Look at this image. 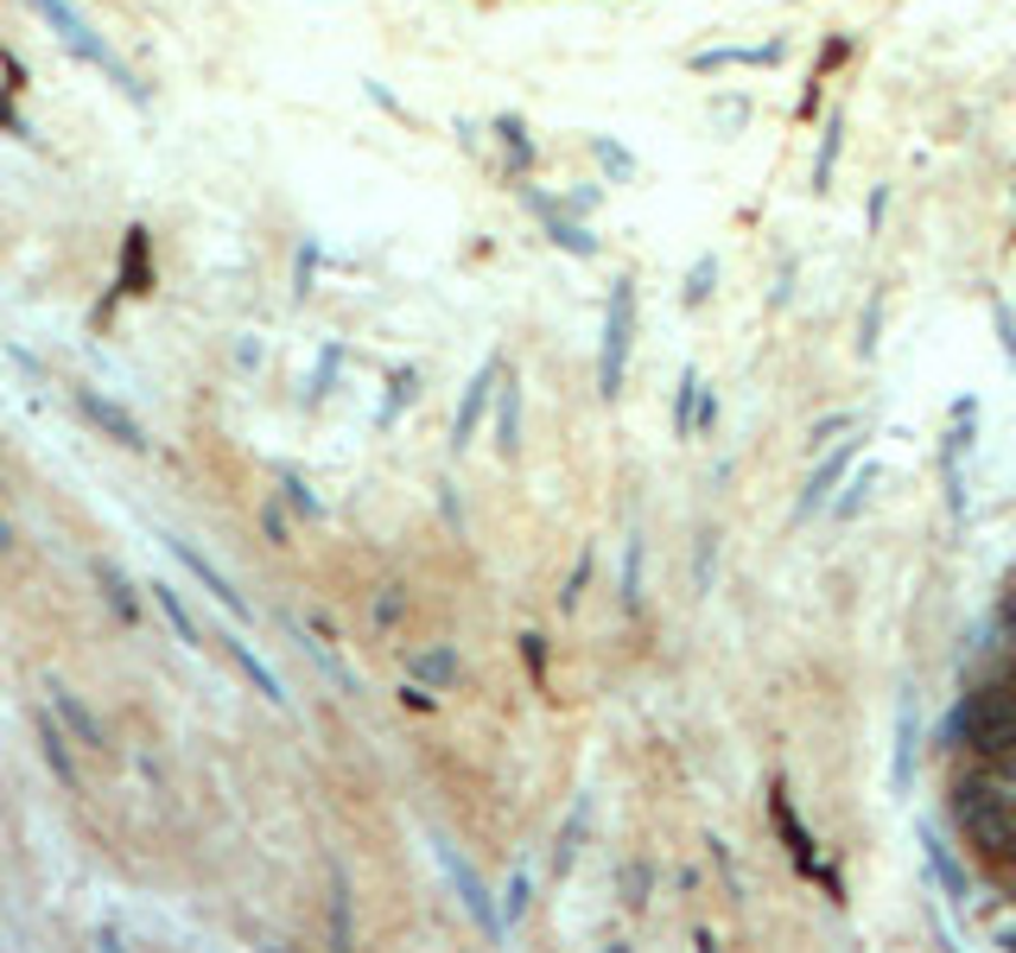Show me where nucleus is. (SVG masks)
Returning a JSON list of instances; mask_svg holds the SVG:
<instances>
[{
  "mask_svg": "<svg viewBox=\"0 0 1016 953\" xmlns=\"http://www.w3.org/2000/svg\"><path fill=\"white\" fill-rule=\"evenodd\" d=\"M629 337H635V299H629V286H616V299H610V325H604V357H597V394H604V401L623 394Z\"/></svg>",
  "mask_w": 1016,
  "mask_h": 953,
  "instance_id": "nucleus-1",
  "label": "nucleus"
},
{
  "mask_svg": "<svg viewBox=\"0 0 1016 953\" xmlns=\"http://www.w3.org/2000/svg\"><path fill=\"white\" fill-rule=\"evenodd\" d=\"M25 7H32L39 20H51V27H57V39H71V45H76L83 57H89V64H102V71H108L115 83H127V71L115 64V52H108V45H102L96 32H89V20L76 13L71 0H25ZM127 89H134V83H127ZM134 96H140V89H134Z\"/></svg>",
  "mask_w": 1016,
  "mask_h": 953,
  "instance_id": "nucleus-2",
  "label": "nucleus"
},
{
  "mask_svg": "<svg viewBox=\"0 0 1016 953\" xmlns=\"http://www.w3.org/2000/svg\"><path fill=\"white\" fill-rule=\"evenodd\" d=\"M851 458H858V438H845V445H838L833 458H826V464H819V470H813V477H807V490H801V502H794V516L807 521L813 509H819V502L833 496V484H838V477H845V464H851Z\"/></svg>",
  "mask_w": 1016,
  "mask_h": 953,
  "instance_id": "nucleus-3",
  "label": "nucleus"
},
{
  "mask_svg": "<svg viewBox=\"0 0 1016 953\" xmlns=\"http://www.w3.org/2000/svg\"><path fill=\"white\" fill-rule=\"evenodd\" d=\"M172 553H178V560H184V572H191V579H198L203 592L216 597V604H229L235 617H248V604H242V592H235V585H229L223 572L210 566V560H203V553H191V547H184V541H172Z\"/></svg>",
  "mask_w": 1016,
  "mask_h": 953,
  "instance_id": "nucleus-4",
  "label": "nucleus"
},
{
  "mask_svg": "<svg viewBox=\"0 0 1016 953\" xmlns=\"http://www.w3.org/2000/svg\"><path fill=\"white\" fill-rule=\"evenodd\" d=\"M502 382V362H489L477 382H470V394H464V407H457V426H452V445H470V433H477V420L483 407H489V388Z\"/></svg>",
  "mask_w": 1016,
  "mask_h": 953,
  "instance_id": "nucleus-5",
  "label": "nucleus"
},
{
  "mask_svg": "<svg viewBox=\"0 0 1016 953\" xmlns=\"http://www.w3.org/2000/svg\"><path fill=\"white\" fill-rule=\"evenodd\" d=\"M775 820H782V839H787V851H794V865H801V871H807V877H819V883L833 890V871H826V865L813 858V839H807V826H801V820H794V814H787V801H782V795H775Z\"/></svg>",
  "mask_w": 1016,
  "mask_h": 953,
  "instance_id": "nucleus-6",
  "label": "nucleus"
},
{
  "mask_svg": "<svg viewBox=\"0 0 1016 953\" xmlns=\"http://www.w3.org/2000/svg\"><path fill=\"white\" fill-rule=\"evenodd\" d=\"M216 643H223V655H229V661H235V668H242V674H248L254 687H261V693L274 699V706H279V699H286V687H279V674L267 668V661H254V648L242 643V636H216Z\"/></svg>",
  "mask_w": 1016,
  "mask_h": 953,
  "instance_id": "nucleus-7",
  "label": "nucleus"
},
{
  "mask_svg": "<svg viewBox=\"0 0 1016 953\" xmlns=\"http://www.w3.org/2000/svg\"><path fill=\"white\" fill-rule=\"evenodd\" d=\"M57 719H64V724L76 731V744L108 750V731H102V724H96V712H89V706H83V699H76L71 687H57Z\"/></svg>",
  "mask_w": 1016,
  "mask_h": 953,
  "instance_id": "nucleus-8",
  "label": "nucleus"
},
{
  "mask_svg": "<svg viewBox=\"0 0 1016 953\" xmlns=\"http://www.w3.org/2000/svg\"><path fill=\"white\" fill-rule=\"evenodd\" d=\"M76 401H83V413H89V420H96L102 433H115L121 438V445H134V452H140V445H147V433H140V426H134V420H127L121 407H108V401H96V394H89V388H83V394H76Z\"/></svg>",
  "mask_w": 1016,
  "mask_h": 953,
  "instance_id": "nucleus-9",
  "label": "nucleus"
},
{
  "mask_svg": "<svg viewBox=\"0 0 1016 953\" xmlns=\"http://www.w3.org/2000/svg\"><path fill=\"white\" fill-rule=\"evenodd\" d=\"M496 445H502L508 458H515V445H521V388L515 382L502 388V407H496Z\"/></svg>",
  "mask_w": 1016,
  "mask_h": 953,
  "instance_id": "nucleus-10",
  "label": "nucleus"
},
{
  "mask_svg": "<svg viewBox=\"0 0 1016 953\" xmlns=\"http://www.w3.org/2000/svg\"><path fill=\"white\" fill-rule=\"evenodd\" d=\"M96 579H102V592H108V604L121 611V623L140 617V604H134V585H127V572L121 566H108V560H96Z\"/></svg>",
  "mask_w": 1016,
  "mask_h": 953,
  "instance_id": "nucleus-11",
  "label": "nucleus"
},
{
  "mask_svg": "<svg viewBox=\"0 0 1016 953\" xmlns=\"http://www.w3.org/2000/svg\"><path fill=\"white\" fill-rule=\"evenodd\" d=\"M152 597H159V611L172 617V629H178V643H198V623H191V611H184V597L172 592V585H152Z\"/></svg>",
  "mask_w": 1016,
  "mask_h": 953,
  "instance_id": "nucleus-12",
  "label": "nucleus"
},
{
  "mask_svg": "<svg viewBox=\"0 0 1016 953\" xmlns=\"http://www.w3.org/2000/svg\"><path fill=\"white\" fill-rule=\"evenodd\" d=\"M39 738H45V756H51V770H57V775H64V782H71V788H76V795H83V775H76V763H71V756H64V738H57V724L45 719V724H39Z\"/></svg>",
  "mask_w": 1016,
  "mask_h": 953,
  "instance_id": "nucleus-13",
  "label": "nucleus"
},
{
  "mask_svg": "<svg viewBox=\"0 0 1016 953\" xmlns=\"http://www.w3.org/2000/svg\"><path fill=\"white\" fill-rule=\"evenodd\" d=\"M413 674H420V680H452L457 655H452V648H426V655H413Z\"/></svg>",
  "mask_w": 1016,
  "mask_h": 953,
  "instance_id": "nucleus-14",
  "label": "nucleus"
},
{
  "mask_svg": "<svg viewBox=\"0 0 1016 953\" xmlns=\"http://www.w3.org/2000/svg\"><path fill=\"white\" fill-rule=\"evenodd\" d=\"M928 858H934V877L946 883V897H953V902H965V871H960V865H953V858H946V851H940L934 839H928Z\"/></svg>",
  "mask_w": 1016,
  "mask_h": 953,
  "instance_id": "nucleus-15",
  "label": "nucleus"
},
{
  "mask_svg": "<svg viewBox=\"0 0 1016 953\" xmlns=\"http://www.w3.org/2000/svg\"><path fill=\"white\" fill-rule=\"evenodd\" d=\"M635 585H642V534H635L629 553H623V604H635V597H642Z\"/></svg>",
  "mask_w": 1016,
  "mask_h": 953,
  "instance_id": "nucleus-16",
  "label": "nucleus"
},
{
  "mask_svg": "<svg viewBox=\"0 0 1016 953\" xmlns=\"http://www.w3.org/2000/svg\"><path fill=\"white\" fill-rule=\"evenodd\" d=\"M870 484H877V470H858L851 496H838V516H858V509H864V496H870Z\"/></svg>",
  "mask_w": 1016,
  "mask_h": 953,
  "instance_id": "nucleus-17",
  "label": "nucleus"
},
{
  "mask_svg": "<svg viewBox=\"0 0 1016 953\" xmlns=\"http://www.w3.org/2000/svg\"><path fill=\"white\" fill-rule=\"evenodd\" d=\"M401 617V585H381V597H375V623H394Z\"/></svg>",
  "mask_w": 1016,
  "mask_h": 953,
  "instance_id": "nucleus-18",
  "label": "nucleus"
},
{
  "mask_svg": "<svg viewBox=\"0 0 1016 953\" xmlns=\"http://www.w3.org/2000/svg\"><path fill=\"white\" fill-rule=\"evenodd\" d=\"M833 433H851V420H845V413H833V420H819V426H813V438L807 445H826V438Z\"/></svg>",
  "mask_w": 1016,
  "mask_h": 953,
  "instance_id": "nucleus-19",
  "label": "nucleus"
},
{
  "mask_svg": "<svg viewBox=\"0 0 1016 953\" xmlns=\"http://www.w3.org/2000/svg\"><path fill=\"white\" fill-rule=\"evenodd\" d=\"M706 293H711V261H699V274L686 280V299H706Z\"/></svg>",
  "mask_w": 1016,
  "mask_h": 953,
  "instance_id": "nucleus-20",
  "label": "nucleus"
},
{
  "mask_svg": "<svg viewBox=\"0 0 1016 953\" xmlns=\"http://www.w3.org/2000/svg\"><path fill=\"white\" fill-rule=\"evenodd\" d=\"M521 909H528V877H515V883H508V915H521Z\"/></svg>",
  "mask_w": 1016,
  "mask_h": 953,
  "instance_id": "nucleus-21",
  "label": "nucleus"
},
{
  "mask_svg": "<svg viewBox=\"0 0 1016 953\" xmlns=\"http://www.w3.org/2000/svg\"><path fill=\"white\" fill-rule=\"evenodd\" d=\"M623 883H629V902H648V865H642V871H629Z\"/></svg>",
  "mask_w": 1016,
  "mask_h": 953,
  "instance_id": "nucleus-22",
  "label": "nucleus"
},
{
  "mask_svg": "<svg viewBox=\"0 0 1016 953\" xmlns=\"http://www.w3.org/2000/svg\"><path fill=\"white\" fill-rule=\"evenodd\" d=\"M997 331H1004V350L1016 357V318H1010V311H997Z\"/></svg>",
  "mask_w": 1016,
  "mask_h": 953,
  "instance_id": "nucleus-23",
  "label": "nucleus"
},
{
  "mask_svg": "<svg viewBox=\"0 0 1016 953\" xmlns=\"http://www.w3.org/2000/svg\"><path fill=\"white\" fill-rule=\"evenodd\" d=\"M0 547H13V521H0Z\"/></svg>",
  "mask_w": 1016,
  "mask_h": 953,
  "instance_id": "nucleus-24",
  "label": "nucleus"
}]
</instances>
